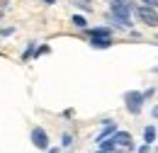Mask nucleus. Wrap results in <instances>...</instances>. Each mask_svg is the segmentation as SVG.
<instances>
[{"label": "nucleus", "mask_w": 158, "mask_h": 153, "mask_svg": "<svg viewBox=\"0 0 158 153\" xmlns=\"http://www.w3.org/2000/svg\"><path fill=\"white\" fill-rule=\"evenodd\" d=\"M124 105L131 114H139L141 107H143V95L136 93V90H129V93H124Z\"/></svg>", "instance_id": "nucleus-1"}, {"label": "nucleus", "mask_w": 158, "mask_h": 153, "mask_svg": "<svg viewBox=\"0 0 158 153\" xmlns=\"http://www.w3.org/2000/svg\"><path fill=\"white\" fill-rule=\"evenodd\" d=\"M136 17L143 22V24H148V27H158V12L153 7H136Z\"/></svg>", "instance_id": "nucleus-2"}, {"label": "nucleus", "mask_w": 158, "mask_h": 153, "mask_svg": "<svg viewBox=\"0 0 158 153\" xmlns=\"http://www.w3.org/2000/svg\"><path fill=\"white\" fill-rule=\"evenodd\" d=\"M32 143H34L37 148H41V151H46V148H49V134H46L41 126H34V129H32Z\"/></svg>", "instance_id": "nucleus-3"}, {"label": "nucleus", "mask_w": 158, "mask_h": 153, "mask_svg": "<svg viewBox=\"0 0 158 153\" xmlns=\"http://www.w3.org/2000/svg\"><path fill=\"white\" fill-rule=\"evenodd\" d=\"M112 143H114V146H134L129 131H114V134H112Z\"/></svg>", "instance_id": "nucleus-4"}, {"label": "nucleus", "mask_w": 158, "mask_h": 153, "mask_svg": "<svg viewBox=\"0 0 158 153\" xmlns=\"http://www.w3.org/2000/svg\"><path fill=\"white\" fill-rule=\"evenodd\" d=\"M88 34L93 39H112V29L110 27H95V29H88Z\"/></svg>", "instance_id": "nucleus-5"}, {"label": "nucleus", "mask_w": 158, "mask_h": 153, "mask_svg": "<svg viewBox=\"0 0 158 153\" xmlns=\"http://www.w3.org/2000/svg\"><path fill=\"white\" fill-rule=\"evenodd\" d=\"M114 131H117V126H114V124H107V126H105V129H102V131H100V136H98V141H100V143H102V141H105V139H107V136H112V134H114Z\"/></svg>", "instance_id": "nucleus-6"}, {"label": "nucleus", "mask_w": 158, "mask_h": 153, "mask_svg": "<svg viewBox=\"0 0 158 153\" xmlns=\"http://www.w3.org/2000/svg\"><path fill=\"white\" fill-rule=\"evenodd\" d=\"M143 139H146V146H148V143H153V141H156V129H153V126H146Z\"/></svg>", "instance_id": "nucleus-7"}, {"label": "nucleus", "mask_w": 158, "mask_h": 153, "mask_svg": "<svg viewBox=\"0 0 158 153\" xmlns=\"http://www.w3.org/2000/svg\"><path fill=\"white\" fill-rule=\"evenodd\" d=\"M93 46L95 49H107V46H112V39H93Z\"/></svg>", "instance_id": "nucleus-8"}, {"label": "nucleus", "mask_w": 158, "mask_h": 153, "mask_svg": "<svg viewBox=\"0 0 158 153\" xmlns=\"http://www.w3.org/2000/svg\"><path fill=\"white\" fill-rule=\"evenodd\" d=\"M73 24H76V27H85V17H80V15H73Z\"/></svg>", "instance_id": "nucleus-9"}, {"label": "nucleus", "mask_w": 158, "mask_h": 153, "mask_svg": "<svg viewBox=\"0 0 158 153\" xmlns=\"http://www.w3.org/2000/svg\"><path fill=\"white\" fill-rule=\"evenodd\" d=\"M141 5H143V7H153V10H156V7H158V0H141Z\"/></svg>", "instance_id": "nucleus-10"}, {"label": "nucleus", "mask_w": 158, "mask_h": 153, "mask_svg": "<svg viewBox=\"0 0 158 153\" xmlns=\"http://www.w3.org/2000/svg\"><path fill=\"white\" fill-rule=\"evenodd\" d=\"M12 32H15L12 27H5V29H0V34H2V37H7V34H12Z\"/></svg>", "instance_id": "nucleus-11"}, {"label": "nucleus", "mask_w": 158, "mask_h": 153, "mask_svg": "<svg viewBox=\"0 0 158 153\" xmlns=\"http://www.w3.org/2000/svg\"><path fill=\"white\" fill-rule=\"evenodd\" d=\"M112 2V7H119V5H127V0H110Z\"/></svg>", "instance_id": "nucleus-12"}, {"label": "nucleus", "mask_w": 158, "mask_h": 153, "mask_svg": "<svg viewBox=\"0 0 158 153\" xmlns=\"http://www.w3.org/2000/svg\"><path fill=\"white\" fill-rule=\"evenodd\" d=\"M153 93H156V90L151 88V90H146V93H141V95H143V100H146V97H153Z\"/></svg>", "instance_id": "nucleus-13"}, {"label": "nucleus", "mask_w": 158, "mask_h": 153, "mask_svg": "<svg viewBox=\"0 0 158 153\" xmlns=\"http://www.w3.org/2000/svg\"><path fill=\"white\" fill-rule=\"evenodd\" d=\"M139 153H151V148H148V146H141V151Z\"/></svg>", "instance_id": "nucleus-14"}, {"label": "nucleus", "mask_w": 158, "mask_h": 153, "mask_svg": "<svg viewBox=\"0 0 158 153\" xmlns=\"http://www.w3.org/2000/svg\"><path fill=\"white\" fill-rule=\"evenodd\" d=\"M151 114H153V117H156V119H158V105H156V107H153V110H151Z\"/></svg>", "instance_id": "nucleus-15"}, {"label": "nucleus", "mask_w": 158, "mask_h": 153, "mask_svg": "<svg viewBox=\"0 0 158 153\" xmlns=\"http://www.w3.org/2000/svg\"><path fill=\"white\" fill-rule=\"evenodd\" d=\"M41 2H46V5H54V2H56V0H41Z\"/></svg>", "instance_id": "nucleus-16"}, {"label": "nucleus", "mask_w": 158, "mask_h": 153, "mask_svg": "<svg viewBox=\"0 0 158 153\" xmlns=\"http://www.w3.org/2000/svg\"><path fill=\"white\" fill-rule=\"evenodd\" d=\"M49 153H59V148H49Z\"/></svg>", "instance_id": "nucleus-17"}, {"label": "nucleus", "mask_w": 158, "mask_h": 153, "mask_svg": "<svg viewBox=\"0 0 158 153\" xmlns=\"http://www.w3.org/2000/svg\"><path fill=\"white\" fill-rule=\"evenodd\" d=\"M95 153H107V151H102V148H100V151H95Z\"/></svg>", "instance_id": "nucleus-18"}, {"label": "nucleus", "mask_w": 158, "mask_h": 153, "mask_svg": "<svg viewBox=\"0 0 158 153\" xmlns=\"http://www.w3.org/2000/svg\"><path fill=\"white\" fill-rule=\"evenodd\" d=\"M153 71H156V73H158V68H153Z\"/></svg>", "instance_id": "nucleus-19"}, {"label": "nucleus", "mask_w": 158, "mask_h": 153, "mask_svg": "<svg viewBox=\"0 0 158 153\" xmlns=\"http://www.w3.org/2000/svg\"><path fill=\"white\" fill-rule=\"evenodd\" d=\"M0 17H2V12H0Z\"/></svg>", "instance_id": "nucleus-20"}]
</instances>
